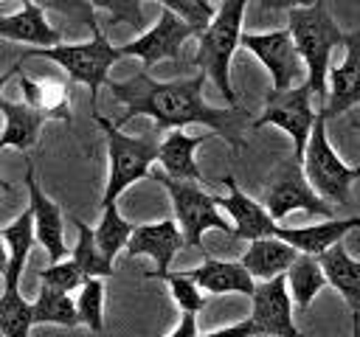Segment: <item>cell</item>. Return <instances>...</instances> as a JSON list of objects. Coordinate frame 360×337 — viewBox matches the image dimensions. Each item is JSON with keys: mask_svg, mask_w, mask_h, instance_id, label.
<instances>
[{"mask_svg": "<svg viewBox=\"0 0 360 337\" xmlns=\"http://www.w3.org/2000/svg\"><path fill=\"white\" fill-rule=\"evenodd\" d=\"M208 73H197L191 79H177V81H158L143 70H138L132 79L124 81H107L112 98H118L127 112L115 121L118 126H124L127 121H132L135 115H149L155 121V129L160 135L172 132V129H183L188 124H200L211 132H217L219 138H225L233 149H242V129H245V110H222V107H211L202 98V81Z\"/></svg>", "mask_w": 360, "mask_h": 337, "instance_id": "obj_1", "label": "cell"}, {"mask_svg": "<svg viewBox=\"0 0 360 337\" xmlns=\"http://www.w3.org/2000/svg\"><path fill=\"white\" fill-rule=\"evenodd\" d=\"M28 59H48V62L59 65V67L70 76V81L84 84V87L90 90L93 112H98V110H96L98 87L110 81V67H112L118 59H124V51L115 48L101 31H96L87 42H70V45H68V42H59V45H53V48H28V51H22V56L6 70L3 84H6L11 76H17L20 67H22V62H28Z\"/></svg>", "mask_w": 360, "mask_h": 337, "instance_id": "obj_2", "label": "cell"}, {"mask_svg": "<svg viewBox=\"0 0 360 337\" xmlns=\"http://www.w3.org/2000/svg\"><path fill=\"white\" fill-rule=\"evenodd\" d=\"M93 121L101 126L107 138V157H110V177L104 185L101 208L115 205V199L138 180L152 174V163L160 157V140L163 135L152 126L143 129L141 135H124L121 126L101 112H93Z\"/></svg>", "mask_w": 360, "mask_h": 337, "instance_id": "obj_3", "label": "cell"}, {"mask_svg": "<svg viewBox=\"0 0 360 337\" xmlns=\"http://www.w3.org/2000/svg\"><path fill=\"white\" fill-rule=\"evenodd\" d=\"M287 28L301 51V59L307 65V84L321 101V110L329 98V56L335 45H343L346 34L335 25L329 17L323 0L309 8H292L287 11Z\"/></svg>", "mask_w": 360, "mask_h": 337, "instance_id": "obj_4", "label": "cell"}, {"mask_svg": "<svg viewBox=\"0 0 360 337\" xmlns=\"http://www.w3.org/2000/svg\"><path fill=\"white\" fill-rule=\"evenodd\" d=\"M248 0H222L211 25L197 37V56L194 65L202 67V73L211 76L217 90L225 95L228 104L236 101V93L231 87V59L233 51L242 45V20H245Z\"/></svg>", "mask_w": 360, "mask_h": 337, "instance_id": "obj_5", "label": "cell"}, {"mask_svg": "<svg viewBox=\"0 0 360 337\" xmlns=\"http://www.w3.org/2000/svg\"><path fill=\"white\" fill-rule=\"evenodd\" d=\"M152 180H158L169 199H172V211L174 219L186 236L188 247H200L202 244V233L205 230H222L228 236H233V222H228L219 213V197L202 191L200 183H188V180H174L169 177L163 168H155L149 174Z\"/></svg>", "mask_w": 360, "mask_h": 337, "instance_id": "obj_6", "label": "cell"}, {"mask_svg": "<svg viewBox=\"0 0 360 337\" xmlns=\"http://www.w3.org/2000/svg\"><path fill=\"white\" fill-rule=\"evenodd\" d=\"M304 174L312 183V188L329 202V205H349V188L354 180H360V166H346L338 152L329 146L326 138V115L318 112V121L312 126L307 152H304Z\"/></svg>", "mask_w": 360, "mask_h": 337, "instance_id": "obj_7", "label": "cell"}, {"mask_svg": "<svg viewBox=\"0 0 360 337\" xmlns=\"http://www.w3.org/2000/svg\"><path fill=\"white\" fill-rule=\"evenodd\" d=\"M259 202L270 211V216L276 222L284 219L292 211H304L309 216L335 219L332 205L312 188V183L304 174L301 160L292 157V154L278 163V168L273 171V177H270V183H267V188H264V194H262Z\"/></svg>", "mask_w": 360, "mask_h": 337, "instance_id": "obj_8", "label": "cell"}, {"mask_svg": "<svg viewBox=\"0 0 360 337\" xmlns=\"http://www.w3.org/2000/svg\"><path fill=\"white\" fill-rule=\"evenodd\" d=\"M312 87L307 84V79L301 84H295L287 93H267L264 110L259 118L250 121V129H259L264 124H273L278 129H284L292 138V157L304 160L312 126L318 121V112L312 110Z\"/></svg>", "mask_w": 360, "mask_h": 337, "instance_id": "obj_9", "label": "cell"}, {"mask_svg": "<svg viewBox=\"0 0 360 337\" xmlns=\"http://www.w3.org/2000/svg\"><path fill=\"white\" fill-rule=\"evenodd\" d=\"M242 48H248L270 73L273 90L270 93H287L292 84L304 76L307 79V65L301 59V51L290 34V28L281 31H267V34H242Z\"/></svg>", "mask_w": 360, "mask_h": 337, "instance_id": "obj_10", "label": "cell"}, {"mask_svg": "<svg viewBox=\"0 0 360 337\" xmlns=\"http://www.w3.org/2000/svg\"><path fill=\"white\" fill-rule=\"evenodd\" d=\"M191 37H200L197 28L191 22H186L183 17H177L172 8L160 6L158 22L152 28H146L141 37L121 45V51H124V56H138L143 62V67H152L163 59H180V51L186 45V39H191Z\"/></svg>", "mask_w": 360, "mask_h": 337, "instance_id": "obj_11", "label": "cell"}, {"mask_svg": "<svg viewBox=\"0 0 360 337\" xmlns=\"http://www.w3.org/2000/svg\"><path fill=\"white\" fill-rule=\"evenodd\" d=\"M250 320L259 334L270 337H304L292 323V295L287 286V275L273 281H259L250 298Z\"/></svg>", "mask_w": 360, "mask_h": 337, "instance_id": "obj_12", "label": "cell"}, {"mask_svg": "<svg viewBox=\"0 0 360 337\" xmlns=\"http://www.w3.org/2000/svg\"><path fill=\"white\" fill-rule=\"evenodd\" d=\"M188 247L186 244V236L177 225V219H163V222H155V225H138L132 230V239L127 244V253L135 258V256H149L155 261L158 270L146 272V278H163L169 272V264L172 258Z\"/></svg>", "mask_w": 360, "mask_h": 337, "instance_id": "obj_13", "label": "cell"}, {"mask_svg": "<svg viewBox=\"0 0 360 337\" xmlns=\"http://www.w3.org/2000/svg\"><path fill=\"white\" fill-rule=\"evenodd\" d=\"M219 183L228 188V194L219 197V208H225V211L231 213V219H233V236H236V239L253 242V239L276 236L278 225H276V219L270 216V211H267L262 202H256L253 197H248V194L239 188V183L233 180V174H225Z\"/></svg>", "mask_w": 360, "mask_h": 337, "instance_id": "obj_14", "label": "cell"}, {"mask_svg": "<svg viewBox=\"0 0 360 337\" xmlns=\"http://www.w3.org/2000/svg\"><path fill=\"white\" fill-rule=\"evenodd\" d=\"M25 188H28V208L34 211V225H37V242L45 247L51 264L62 261L68 247H65V225H62V211L59 205L45 197V191L39 188L37 183V174H34V163L25 160Z\"/></svg>", "mask_w": 360, "mask_h": 337, "instance_id": "obj_15", "label": "cell"}, {"mask_svg": "<svg viewBox=\"0 0 360 337\" xmlns=\"http://www.w3.org/2000/svg\"><path fill=\"white\" fill-rule=\"evenodd\" d=\"M343 48H346L343 62L329 70V98H326V107L318 110L326 118L343 115L346 110L360 104V28L346 34Z\"/></svg>", "mask_w": 360, "mask_h": 337, "instance_id": "obj_16", "label": "cell"}, {"mask_svg": "<svg viewBox=\"0 0 360 337\" xmlns=\"http://www.w3.org/2000/svg\"><path fill=\"white\" fill-rule=\"evenodd\" d=\"M0 37L8 42H28L34 48H53L62 42L59 28L45 20V8L34 0H22V8L0 17Z\"/></svg>", "mask_w": 360, "mask_h": 337, "instance_id": "obj_17", "label": "cell"}, {"mask_svg": "<svg viewBox=\"0 0 360 337\" xmlns=\"http://www.w3.org/2000/svg\"><path fill=\"white\" fill-rule=\"evenodd\" d=\"M217 132H202V135H186L183 129H172L163 135L160 140V168L174 177V180H188V183H205L200 166H197V157L194 152L208 140L214 138Z\"/></svg>", "mask_w": 360, "mask_h": 337, "instance_id": "obj_18", "label": "cell"}, {"mask_svg": "<svg viewBox=\"0 0 360 337\" xmlns=\"http://www.w3.org/2000/svg\"><path fill=\"white\" fill-rule=\"evenodd\" d=\"M200 289L211 292V295H222V292H236V295H248L253 298L256 292V278L248 272V267L242 261H219V258H202L200 267L186 270Z\"/></svg>", "mask_w": 360, "mask_h": 337, "instance_id": "obj_19", "label": "cell"}, {"mask_svg": "<svg viewBox=\"0 0 360 337\" xmlns=\"http://www.w3.org/2000/svg\"><path fill=\"white\" fill-rule=\"evenodd\" d=\"M301 253L287 244L278 236H267V239H253L248 242V250L242 253V264L248 267V272L256 281H273L278 275H287V270L295 264Z\"/></svg>", "mask_w": 360, "mask_h": 337, "instance_id": "obj_20", "label": "cell"}, {"mask_svg": "<svg viewBox=\"0 0 360 337\" xmlns=\"http://www.w3.org/2000/svg\"><path fill=\"white\" fill-rule=\"evenodd\" d=\"M360 227V216H349V219H326L318 225H304V227H278L276 236L284 239L287 244H292L298 253L304 256H323L326 250H332L335 244H340V239L352 230Z\"/></svg>", "mask_w": 360, "mask_h": 337, "instance_id": "obj_21", "label": "cell"}, {"mask_svg": "<svg viewBox=\"0 0 360 337\" xmlns=\"http://www.w3.org/2000/svg\"><path fill=\"white\" fill-rule=\"evenodd\" d=\"M6 242V258H3V286H20L22 267L28 258V250L37 242V225H34V211L25 208L11 225L0 230Z\"/></svg>", "mask_w": 360, "mask_h": 337, "instance_id": "obj_22", "label": "cell"}, {"mask_svg": "<svg viewBox=\"0 0 360 337\" xmlns=\"http://www.w3.org/2000/svg\"><path fill=\"white\" fill-rule=\"evenodd\" d=\"M20 90H22V101L28 107H34L37 112H42L48 121L56 118L62 124H70V87L53 76H42V79H31V76H20Z\"/></svg>", "mask_w": 360, "mask_h": 337, "instance_id": "obj_23", "label": "cell"}, {"mask_svg": "<svg viewBox=\"0 0 360 337\" xmlns=\"http://www.w3.org/2000/svg\"><path fill=\"white\" fill-rule=\"evenodd\" d=\"M0 110H3V118H6V126H3V135H0V149H20V152L31 149L48 118L42 112H37L34 107H28L25 101L0 98Z\"/></svg>", "mask_w": 360, "mask_h": 337, "instance_id": "obj_24", "label": "cell"}, {"mask_svg": "<svg viewBox=\"0 0 360 337\" xmlns=\"http://www.w3.org/2000/svg\"><path fill=\"white\" fill-rule=\"evenodd\" d=\"M321 258V267L326 272V281L343 295L352 312H360V261L349 256L343 244H335Z\"/></svg>", "mask_w": 360, "mask_h": 337, "instance_id": "obj_25", "label": "cell"}, {"mask_svg": "<svg viewBox=\"0 0 360 337\" xmlns=\"http://www.w3.org/2000/svg\"><path fill=\"white\" fill-rule=\"evenodd\" d=\"M326 281V272L321 267V258L318 256H298L295 264L287 270V286H290V295L292 300L298 303V309H309V303L315 300V295L323 289Z\"/></svg>", "mask_w": 360, "mask_h": 337, "instance_id": "obj_26", "label": "cell"}, {"mask_svg": "<svg viewBox=\"0 0 360 337\" xmlns=\"http://www.w3.org/2000/svg\"><path fill=\"white\" fill-rule=\"evenodd\" d=\"M34 323H51V326H65V329H76L82 323L76 300L68 292L51 289V286H39L37 298H34Z\"/></svg>", "mask_w": 360, "mask_h": 337, "instance_id": "obj_27", "label": "cell"}, {"mask_svg": "<svg viewBox=\"0 0 360 337\" xmlns=\"http://www.w3.org/2000/svg\"><path fill=\"white\" fill-rule=\"evenodd\" d=\"M73 225H76V244L70 250V258L82 267V272L87 278H110L112 275V258H107L101 250H98V242H96V230H90L87 222L70 216Z\"/></svg>", "mask_w": 360, "mask_h": 337, "instance_id": "obj_28", "label": "cell"}, {"mask_svg": "<svg viewBox=\"0 0 360 337\" xmlns=\"http://www.w3.org/2000/svg\"><path fill=\"white\" fill-rule=\"evenodd\" d=\"M34 323V300L20 295V286H3L0 295V331L3 337H28Z\"/></svg>", "mask_w": 360, "mask_h": 337, "instance_id": "obj_29", "label": "cell"}, {"mask_svg": "<svg viewBox=\"0 0 360 337\" xmlns=\"http://www.w3.org/2000/svg\"><path fill=\"white\" fill-rule=\"evenodd\" d=\"M132 230H135V225H129V222L118 213V205H107L104 213H101V222L96 225L98 250H101L107 258H115V253L129 244Z\"/></svg>", "mask_w": 360, "mask_h": 337, "instance_id": "obj_30", "label": "cell"}, {"mask_svg": "<svg viewBox=\"0 0 360 337\" xmlns=\"http://www.w3.org/2000/svg\"><path fill=\"white\" fill-rule=\"evenodd\" d=\"M76 309H79L82 326H87L90 331L104 329V281L101 278L84 281V286L79 289V298H76Z\"/></svg>", "mask_w": 360, "mask_h": 337, "instance_id": "obj_31", "label": "cell"}, {"mask_svg": "<svg viewBox=\"0 0 360 337\" xmlns=\"http://www.w3.org/2000/svg\"><path fill=\"white\" fill-rule=\"evenodd\" d=\"M39 284L42 286H51V289H59V292H73V289H82L87 275L82 272V267L73 261V258H62L45 270L37 272Z\"/></svg>", "mask_w": 360, "mask_h": 337, "instance_id": "obj_32", "label": "cell"}, {"mask_svg": "<svg viewBox=\"0 0 360 337\" xmlns=\"http://www.w3.org/2000/svg\"><path fill=\"white\" fill-rule=\"evenodd\" d=\"M37 6H42V8H51V11H56V14H62L68 22H73V25H79V28H87L90 34H96V31H101L98 28V20H96V6H93V0H34Z\"/></svg>", "mask_w": 360, "mask_h": 337, "instance_id": "obj_33", "label": "cell"}, {"mask_svg": "<svg viewBox=\"0 0 360 337\" xmlns=\"http://www.w3.org/2000/svg\"><path fill=\"white\" fill-rule=\"evenodd\" d=\"M160 281L169 284V292L174 298V303L183 309V312H200L205 306V298H202V289L197 286V281L180 270V272H166Z\"/></svg>", "mask_w": 360, "mask_h": 337, "instance_id": "obj_34", "label": "cell"}, {"mask_svg": "<svg viewBox=\"0 0 360 337\" xmlns=\"http://www.w3.org/2000/svg\"><path fill=\"white\" fill-rule=\"evenodd\" d=\"M96 8H104L110 14V22H127L132 28L143 25V8L141 0H93Z\"/></svg>", "mask_w": 360, "mask_h": 337, "instance_id": "obj_35", "label": "cell"}, {"mask_svg": "<svg viewBox=\"0 0 360 337\" xmlns=\"http://www.w3.org/2000/svg\"><path fill=\"white\" fill-rule=\"evenodd\" d=\"M160 6L172 8L177 17H183L186 22H191L197 28V34H202L211 25V20H214V14H208L205 8H200L194 0H160Z\"/></svg>", "mask_w": 360, "mask_h": 337, "instance_id": "obj_36", "label": "cell"}, {"mask_svg": "<svg viewBox=\"0 0 360 337\" xmlns=\"http://www.w3.org/2000/svg\"><path fill=\"white\" fill-rule=\"evenodd\" d=\"M256 334H259L256 323L250 317H245V320H236L231 326H219L214 331H205L202 337H256Z\"/></svg>", "mask_w": 360, "mask_h": 337, "instance_id": "obj_37", "label": "cell"}, {"mask_svg": "<svg viewBox=\"0 0 360 337\" xmlns=\"http://www.w3.org/2000/svg\"><path fill=\"white\" fill-rule=\"evenodd\" d=\"M315 3H321V0H259V8L262 11H281V8L292 11V8H309Z\"/></svg>", "mask_w": 360, "mask_h": 337, "instance_id": "obj_38", "label": "cell"}, {"mask_svg": "<svg viewBox=\"0 0 360 337\" xmlns=\"http://www.w3.org/2000/svg\"><path fill=\"white\" fill-rule=\"evenodd\" d=\"M169 337H200L197 312H183V315H180V323L174 326V331H172Z\"/></svg>", "mask_w": 360, "mask_h": 337, "instance_id": "obj_39", "label": "cell"}, {"mask_svg": "<svg viewBox=\"0 0 360 337\" xmlns=\"http://www.w3.org/2000/svg\"><path fill=\"white\" fill-rule=\"evenodd\" d=\"M352 337H360V312H352Z\"/></svg>", "mask_w": 360, "mask_h": 337, "instance_id": "obj_40", "label": "cell"}, {"mask_svg": "<svg viewBox=\"0 0 360 337\" xmlns=\"http://www.w3.org/2000/svg\"><path fill=\"white\" fill-rule=\"evenodd\" d=\"M194 3H197L200 8H205L208 14H217V11H214V6H211V0H194Z\"/></svg>", "mask_w": 360, "mask_h": 337, "instance_id": "obj_41", "label": "cell"}, {"mask_svg": "<svg viewBox=\"0 0 360 337\" xmlns=\"http://www.w3.org/2000/svg\"><path fill=\"white\" fill-rule=\"evenodd\" d=\"M352 129H354V132H360V124H357V121H354V124H352Z\"/></svg>", "mask_w": 360, "mask_h": 337, "instance_id": "obj_42", "label": "cell"}, {"mask_svg": "<svg viewBox=\"0 0 360 337\" xmlns=\"http://www.w3.org/2000/svg\"><path fill=\"white\" fill-rule=\"evenodd\" d=\"M354 3H357V6H360V0H354Z\"/></svg>", "mask_w": 360, "mask_h": 337, "instance_id": "obj_43", "label": "cell"}, {"mask_svg": "<svg viewBox=\"0 0 360 337\" xmlns=\"http://www.w3.org/2000/svg\"><path fill=\"white\" fill-rule=\"evenodd\" d=\"M158 3H160V0H158Z\"/></svg>", "mask_w": 360, "mask_h": 337, "instance_id": "obj_44", "label": "cell"}]
</instances>
